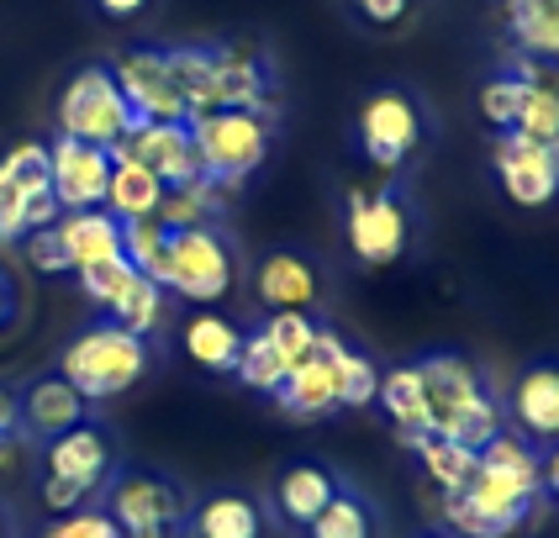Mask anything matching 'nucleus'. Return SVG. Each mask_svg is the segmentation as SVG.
Listing matches in <instances>:
<instances>
[{
	"instance_id": "f257e3e1",
	"label": "nucleus",
	"mask_w": 559,
	"mask_h": 538,
	"mask_svg": "<svg viewBox=\"0 0 559 538\" xmlns=\"http://www.w3.org/2000/svg\"><path fill=\"white\" fill-rule=\"evenodd\" d=\"M544 497V470H538V454L528 439H497L480 449V470L465 491L443 497L438 517L454 528L460 538H507L528 523V512Z\"/></svg>"
},
{
	"instance_id": "f03ea898",
	"label": "nucleus",
	"mask_w": 559,
	"mask_h": 538,
	"mask_svg": "<svg viewBox=\"0 0 559 538\" xmlns=\"http://www.w3.org/2000/svg\"><path fill=\"white\" fill-rule=\"evenodd\" d=\"M423 370V396H428V433L465 449H486L501 433V407L491 402L480 370L460 354H428L417 359Z\"/></svg>"
},
{
	"instance_id": "7ed1b4c3",
	"label": "nucleus",
	"mask_w": 559,
	"mask_h": 538,
	"mask_svg": "<svg viewBox=\"0 0 559 538\" xmlns=\"http://www.w3.org/2000/svg\"><path fill=\"white\" fill-rule=\"evenodd\" d=\"M154 364V348L148 338L127 333L117 322H91L85 333H74L59 354V375L85 396V402H111L132 391L138 380L148 375Z\"/></svg>"
},
{
	"instance_id": "20e7f679",
	"label": "nucleus",
	"mask_w": 559,
	"mask_h": 538,
	"mask_svg": "<svg viewBox=\"0 0 559 538\" xmlns=\"http://www.w3.org/2000/svg\"><path fill=\"white\" fill-rule=\"evenodd\" d=\"M195 138V158H201V180H212L217 190H238L253 169L270 158L275 143V111H206L190 122Z\"/></svg>"
},
{
	"instance_id": "39448f33",
	"label": "nucleus",
	"mask_w": 559,
	"mask_h": 538,
	"mask_svg": "<svg viewBox=\"0 0 559 538\" xmlns=\"http://www.w3.org/2000/svg\"><path fill=\"white\" fill-rule=\"evenodd\" d=\"M117 470V449L106 439V428L80 422L59 439L43 443V506L48 512H80L95 491Z\"/></svg>"
},
{
	"instance_id": "423d86ee",
	"label": "nucleus",
	"mask_w": 559,
	"mask_h": 538,
	"mask_svg": "<svg viewBox=\"0 0 559 538\" xmlns=\"http://www.w3.org/2000/svg\"><path fill=\"white\" fill-rule=\"evenodd\" d=\"M63 217L48 180V143H16L0 158V249L22 243L32 227H53Z\"/></svg>"
},
{
	"instance_id": "0eeeda50",
	"label": "nucleus",
	"mask_w": 559,
	"mask_h": 538,
	"mask_svg": "<svg viewBox=\"0 0 559 538\" xmlns=\"http://www.w3.org/2000/svg\"><path fill=\"white\" fill-rule=\"evenodd\" d=\"M138 127L132 106H127L122 85L111 80V63H85L59 95V132L80 138L95 148H117L127 132Z\"/></svg>"
},
{
	"instance_id": "6e6552de",
	"label": "nucleus",
	"mask_w": 559,
	"mask_h": 538,
	"mask_svg": "<svg viewBox=\"0 0 559 538\" xmlns=\"http://www.w3.org/2000/svg\"><path fill=\"white\" fill-rule=\"evenodd\" d=\"M233 280H238V249H233V238L222 232L217 222L169 232L164 290H175L180 301H195V307H212V301H222L233 290Z\"/></svg>"
},
{
	"instance_id": "1a4fd4ad",
	"label": "nucleus",
	"mask_w": 559,
	"mask_h": 538,
	"mask_svg": "<svg viewBox=\"0 0 559 538\" xmlns=\"http://www.w3.org/2000/svg\"><path fill=\"white\" fill-rule=\"evenodd\" d=\"M354 138H359V154L370 158L374 169H402L406 158L423 148L428 138V117L417 106V95L402 85H380L359 100V117H354Z\"/></svg>"
},
{
	"instance_id": "9d476101",
	"label": "nucleus",
	"mask_w": 559,
	"mask_h": 538,
	"mask_svg": "<svg viewBox=\"0 0 559 538\" xmlns=\"http://www.w3.org/2000/svg\"><path fill=\"white\" fill-rule=\"evenodd\" d=\"M111 523L122 528V538H175V528L190 523L186 491L154 470H122L111 480Z\"/></svg>"
},
{
	"instance_id": "9b49d317",
	"label": "nucleus",
	"mask_w": 559,
	"mask_h": 538,
	"mask_svg": "<svg viewBox=\"0 0 559 538\" xmlns=\"http://www.w3.org/2000/svg\"><path fill=\"white\" fill-rule=\"evenodd\" d=\"M343 227H348V249L365 264H396L412 243V206L396 186L380 190H348L343 201Z\"/></svg>"
},
{
	"instance_id": "f8f14e48",
	"label": "nucleus",
	"mask_w": 559,
	"mask_h": 538,
	"mask_svg": "<svg viewBox=\"0 0 559 538\" xmlns=\"http://www.w3.org/2000/svg\"><path fill=\"white\" fill-rule=\"evenodd\" d=\"M111 80L122 85L127 106L138 122H190L186 117V95L169 74V53L164 43H138L111 59Z\"/></svg>"
},
{
	"instance_id": "ddd939ff",
	"label": "nucleus",
	"mask_w": 559,
	"mask_h": 538,
	"mask_svg": "<svg viewBox=\"0 0 559 538\" xmlns=\"http://www.w3.org/2000/svg\"><path fill=\"white\" fill-rule=\"evenodd\" d=\"M48 180L63 212H91L106 206V186H111V148H95L80 138H53L48 143Z\"/></svg>"
},
{
	"instance_id": "4468645a",
	"label": "nucleus",
	"mask_w": 559,
	"mask_h": 538,
	"mask_svg": "<svg viewBox=\"0 0 559 538\" xmlns=\"http://www.w3.org/2000/svg\"><path fill=\"white\" fill-rule=\"evenodd\" d=\"M497 180L518 206H549L559 195V148L555 143H533L523 132H501L497 138Z\"/></svg>"
},
{
	"instance_id": "2eb2a0df",
	"label": "nucleus",
	"mask_w": 559,
	"mask_h": 538,
	"mask_svg": "<svg viewBox=\"0 0 559 538\" xmlns=\"http://www.w3.org/2000/svg\"><path fill=\"white\" fill-rule=\"evenodd\" d=\"M212 95L217 111H275V69L243 43H212Z\"/></svg>"
},
{
	"instance_id": "dca6fc26",
	"label": "nucleus",
	"mask_w": 559,
	"mask_h": 538,
	"mask_svg": "<svg viewBox=\"0 0 559 538\" xmlns=\"http://www.w3.org/2000/svg\"><path fill=\"white\" fill-rule=\"evenodd\" d=\"M80 422H91V402H85L59 370L27 380V385L16 391V428H22L27 439L48 443V439H59V433H69V428H80Z\"/></svg>"
},
{
	"instance_id": "f3484780",
	"label": "nucleus",
	"mask_w": 559,
	"mask_h": 538,
	"mask_svg": "<svg viewBox=\"0 0 559 538\" xmlns=\"http://www.w3.org/2000/svg\"><path fill=\"white\" fill-rule=\"evenodd\" d=\"M117 154L148 164L164 186H190V180H201V158H195L190 122H138L122 143H117Z\"/></svg>"
},
{
	"instance_id": "a211bd4d",
	"label": "nucleus",
	"mask_w": 559,
	"mask_h": 538,
	"mask_svg": "<svg viewBox=\"0 0 559 538\" xmlns=\"http://www.w3.org/2000/svg\"><path fill=\"white\" fill-rule=\"evenodd\" d=\"M253 296H259L264 312H311V307H322V275L307 253L280 249L259 264Z\"/></svg>"
},
{
	"instance_id": "6ab92c4d",
	"label": "nucleus",
	"mask_w": 559,
	"mask_h": 538,
	"mask_svg": "<svg viewBox=\"0 0 559 538\" xmlns=\"http://www.w3.org/2000/svg\"><path fill=\"white\" fill-rule=\"evenodd\" d=\"M53 232H59L63 253H69V275L122 259V222L111 217L106 206H91V212H63V217L53 222Z\"/></svg>"
},
{
	"instance_id": "aec40b11",
	"label": "nucleus",
	"mask_w": 559,
	"mask_h": 538,
	"mask_svg": "<svg viewBox=\"0 0 559 538\" xmlns=\"http://www.w3.org/2000/svg\"><path fill=\"white\" fill-rule=\"evenodd\" d=\"M512 422L528 443H559V364H528L518 375Z\"/></svg>"
},
{
	"instance_id": "412c9836",
	"label": "nucleus",
	"mask_w": 559,
	"mask_h": 538,
	"mask_svg": "<svg viewBox=\"0 0 559 538\" xmlns=\"http://www.w3.org/2000/svg\"><path fill=\"white\" fill-rule=\"evenodd\" d=\"M275 402H280V411H285V417H301V422L333 417V411H338L333 359H322V354H307L301 364H290V375L280 380Z\"/></svg>"
},
{
	"instance_id": "4be33fe9",
	"label": "nucleus",
	"mask_w": 559,
	"mask_h": 538,
	"mask_svg": "<svg viewBox=\"0 0 559 538\" xmlns=\"http://www.w3.org/2000/svg\"><path fill=\"white\" fill-rule=\"evenodd\" d=\"M164 180H158L148 164L127 158L111 148V186H106V212L117 222H138V217H154L158 201H164Z\"/></svg>"
},
{
	"instance_id": "5701e85b",
	"label": "nucleus",
	"mask_w": 559,
	"mask_h": 538,
	"mask_svg": "<svg viewBox=\"0 0 559 538\" xmlns=\"http://www.w3.org/2000/svg\"><path fill=\"white\" fill-rule=\"evenodd\" d=\"M374 407L391 417V428L402 433V443H412L417 433H428V396H423V370H417V364L380 370V385H374Z\"/></svg>"
},
{
	"instance_id": "b1692460",
	"label": "nucleus",
	"mask_w": 559,
	"mask_h": 538,
	"mask_svg": "<svg viewBox=\"0 0 559 538\" xmlns=\"http://www.w3.org/2000/svg\"><path fill=\"white\" fill-rule=\"evenodd\" d=\"M512 53L523 59H559V0H501Z\"/></svg>"
},
{
	"instance_id": "393cba45",
	"label": "nucleus",
	"mask_w": 559,
	"mask_h": 538,
	"mask_svg": "<svg viewBox=\"0 0 559 538\" xmlns=\"http://www.w3.org/2000/svg\"><path fill=\"white\" fill-rule=\"evenodd\" d=\"M333 497H338V475L328 470V465H290V470L280 475V486H275L280 517H285V523H296V528H307L311 517L333 502Z\"/></svg>"
},
{
	"instance_id": "a878e982",
	"label": "nucleus",
	"mask_w": 559,
	"mask_h": 538,
	"mask_svg": "<svg viewBox=\"0 0 559 538\" xmlns=\"http://www.w3.org/2000/svg\"><path fill=\"white\" fill-rule=\"evenodd\" d=\"M190 534L195 538H264V512L243 491H222L190 512Z\"/></svg>"
},
{
	"instance_id": "bb28decb",
	"label": "nucleus",
	"mask_w": 559,
	"mask_h": 538,
	"mask_svg": "<svg viewBox=\"0 0 559 538\" xmlns=\"http://www.w3.org/2000/svg\"><path fill=\"white\" fill-rule=\"evenodd\" d=\"M238 348H243V333H238V322H227L222 312H195L186 322V354L201 370L233 375L238 370Z\"/></svg>"
},
{
	"instance_id": "cd10ccee",
	"label": "nucleus",
	"mask_w": 559,
	"mask_h": 538,
	"mask_svg": "<svg viewBox=\"0 0 559 538\" xmlns=\"http://www.w3.org/2000/svg\"><path fill=\"white\" fill-rule=\"evenodd\" d=\"M406 449L417 454L423 475L433 480L443 497L465 491L469 480H475V470H480V454H475V449H465V443H449V439H433V433H417Z\"/></svg>"
},
{
	"instance_id": "c85d7f7f",
	"label": "nucleus",
	"mask_w": 559,
	"mask_h": 538,
	"mask_svg": "<svg viewBox=\"0 0 559 538\" xmlns=\"http://www.w3.org/2000/svg\"><path fill=\"white\" fill-rule=\"evenodd\" d=\"M222 212V190L212 180H190V186H169L164 190V201H158L154 217L169 227V232H180V227H212Z\"/></svg>"
},
{
	"instance_id": "c756f323",
	"label": "nucleus",
	"mask_w": 559,
	"mask_h": 538,
	"mask_svg": "<svg viewBox=\"0 0 559 538\" xmlns=\"http://www.w3.org/2000/svg\"><path fill=\"white\" fill-rule=\"evenodd\" d=\"M164 285L148 280V275H132V280L122 285V296L106 307V322H117V327H127V333H138V338H148L158 322H164Z\"/></svg>"
},
{
	"instance_id": "7c9ffc66",
	"label": "nucleus",
	"mask_w": 559,
	"mask_h": 538,
	"mask_svg": "<svg viewBox=\"0 0 559 538\" xmlns=\"http://www.w3.org/2000/svg\"><path fill=\"white\" fill-rule=\"evenodd\" d=\"M374 534H380L374 506L359 491H343V486H338V497L307 523V538H374Z\"/></svg>"
},
{
	"instance_id": "2f4dec72",
	"label": "nucleus",
	"mask_w": 559,
	"mask_h": 538,
	"mask_svg": "<svg viewBox=\"0 0 559 538\" xmlns=\"http://www.w3.org/2000/svg\"><path fill=\"white\" fill-rule=\"evenodd\" d=\"M122 259L138 275H148V280L164 285V275H169V227L158 217L122 222Z\"/></svg>"
},
{
	"instance_id": "473e14b6",
	"label": "nucleus",
	"mask_w": 559,
	"mask_h": 538,
	"mask_svg": "<svg viewBox=\"0 0 559 538\" xmlns=\"http://www.w3.org/2000/svg\"><path fill=\"white\" fill-rule=\"evenodd\" d=\"M333 385H338V411H359L374 402V385H380V370L365 348L343 344L333 354Z\"/></svg>"
},
{
	"instance_id": "72a5a7b5",
	"label": "nucleus",
	"mask_w": 559,
	"mask_h": 538,
	"mask_svg": "<svg viewBox=\"0 0 559 538\" xmlns=\"http://www.w3.org/2000/svg\"><path fill=\"white\" fill-rule=\"evenodd\" d=\"M233 375L243 380L249 391H264V396H275L280 391V380L290 375V364L280 359V348L253 327V333H243V348H238V370Z\"/></svg>"
},
{
	"instance_id": "f704fd0d",
	"label": "nucleus",
	"mask_w": 559,
	"mask_h": 538,
	"mask_svg": "<svg viewBox=\"0 0 559 538\" xmlns=\"http://www.w3.org/2000/svg\"><path fill=\"white\" fill-rule=\"evenodd\" d=\"M523 100H528L523 74L501 69V74H491V80L480 85V117L497 127V132H512V127H518V111H523Z\"/></svg>"
},
{
	"instance_id": "c9c22d12",
	"label": "nucleus",
	"mask_w": 559,
	"mask_h": 538,
	"mask_svg": "<svg viewBox=\"0 0 559 538\" xmlns=\"http://www.w3.org/2000/svg\"><path fill=\"white\" fill-rule=\"evenodd\" d=\"M259 333H264V338L280 348V359H285V364H301V359L311 354L317 322H311V312H264Z\"/></svg>"
},
{
	"instance_id": "e433bc0d",
	"label": "nucleus",
	"mask_w": 559,
	"mask_h": 538,
	"mask_svg": "<svg viewBox=\"0 0 559 538\" xmlns=\"http://www.w3.org/2000/svg\"><path fill=\"white\" fill-rule=\"evenodd\" d=\"M512 132H523L533 143H555L559 148V95H544L528 85V100H523V111H518V127Z\"/></svg>"
},
{
	"instance_id": "4c0bfd02",
	"label": "nucleus",
	"mask_w": 559,
	"mask_h": 538,
	"mask_svg": "<svg viewBox=\"0 0 559 538\" xmlns=\"http://www.w3.org/2000/svg\"><path fill=\"white\" fill-rule=\"evenodd\" d=\"M138 270L127 264V259H111V264H95V270H80V290L91 296L95 307H111L117 296H122V285L132 280Z\"/></svg>"
},
{
	"instance_id": "58836bf2",
	"label": "nucleus",
	"mask_w": 559,
	"mask_h": 538,
	"mask_svg": "<svg viewBox=\"0 0 559 538\" xmlns=\"http://www.w3.org/2000/svg\"><path fill=\"white\" fill-rule=\"evenodd\" d=\"M43 538H122V528L111 523V512H100V506H80V512H63Z\"/></svg>"
},
{
	"instance_id": "ea45409f",
	"label": "nucleus",
	"mask_w": 559,
	"mask_h": 538,
	"mask_svg": "<svg viewBox=\"0 0 559 538\" xmlns=\"http://www.w3.org/2000/svg\"><path fill=\"white\" fill-rule=\"evenodd\" d=\"M22 253H27V270H37V275H69V253H63L53 227H32L22 238Z\"/></svg>"
},
{
	"instance_id": "a19ab883",
	"label": "nucleus",
	"mask_w": 559,
	"mask_h": 538,
	"mask_svg": "<svg viewBox=\"0 0 559 538\" xmlns=\"http://www.w3.org/2000/svg\"><path fill=\"white\" fill-rule=\"evenodd\" d=\"M354 11H359V22H370V27H402L406 16H412V0H348Z\"/></svg>"
},
{
	"instance_id": "79ce46f5",
	"label": "nucleus",
	"mask_w": 559,
	"mask_h": 538,
	"mask_svg": "<svg viewBox=\"0 0 559 538\" xmlns=\"http://www.w3.org/2000/svg\"><path fill=\"white\" fill-rule=\"evenodd\" d=\"M16 316H22V285H16V275L0 264V333H11Z\"/></svg>"
},
{
	"instance_id": "37998d69",
	"label": "nucleus",
	"mask_w": 559,
	"mask_h": 538,
	"mask_svg": "<svg viewBox=\"0 0 559 538\" xmlns=\"http://www.w3.org/2000/svg\"><path fill=\"white\" fill-rule=\"evenodd\" d=\"M95 11H100V16H111V22H132V16H143V11H148V0H95Z\"/></svg>"
},
{
	"instance_id": "c03bdc74",
	"label": "nucleus",
	"mask_w": 559,
	"mask_h": 538,
	"mask_svg": "<svg viewBox=\"0 0 559 538\" xmlns=\"http://www.w3.org/2000/svg\"><path fill=\"white\" fill-rule=\"evenodd\" d=\"M22 449H27V433H0V470H16L22 465Z\"/></svg>"
},
{
	"instance_id": "a18cd8bd",
	"label": "nucleus",
	"mask_w": 559,
	"mask_h": 538,
	"mask_svg": "<svg viewBox=\"0 0 559 538\" xmlns=\"http://www.w3.org/2000/svg\"><path fill=\"white\" fill-rule=\"evenodd\" d=\"M538 470H544V491L559 502V443H549V454L538 459Z\"/></svg>"
},
{
	"instance_id": "49530a36",
	"label": "nucleus",
	"mask_w": 559,
	"mask_h": 538,
	"mask_svg": "<svg viewBox=\"0 0 559 538\" xmlns=\"http://www.w3.org/2000/svg\"><path fill=\"white\" fill-rule=\"evenodd\" d=\"M0 433H16V391L0 385Z\"/></svg>"
},
{
	"instance_id": "de8ad7c7",
	"label": "nucleus",
	"mask_w": 559,
	"mask_h": 538,
	"mask_svg": "<svg viewBox=\"0 0 559 538\" xmlns=\"http://www.w3.org/2000/svg\"><path fill=\"white\" fill-rule=\"evenodd\" d=\"M0 538H5V506H0Z\"/></svg>"
}]
</instances>
